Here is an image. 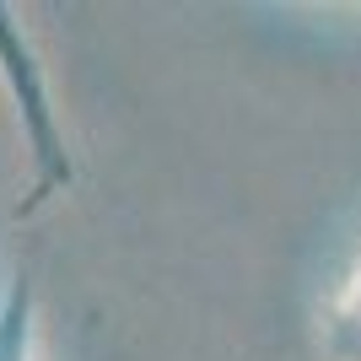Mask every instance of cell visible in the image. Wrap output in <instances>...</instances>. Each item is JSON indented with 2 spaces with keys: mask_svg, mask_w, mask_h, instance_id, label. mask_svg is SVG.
<instances>
[{
  "mask_svg": "<svg viewBox=\"0 0 361 361\" xmlns=\"http://www.w3.org/2000/svg\"><path fill=\"white\" fill-rule=\"evenodd\" d=\"M0 361H38V291L27 270L0 297Z\"/></svg>",
  "mask_w": 361,
  "mask_h": 361,
  "instance_id": "cell-1",
  "label": "cell"
},
{
  "mask_svg": "<svg viewBox=\"0 0 361 361\" xmlns=\"http://www.w3.org/2000/svg\"><path fill=\"white\" fill-rule=\"evenodd\" d=\"M324 350L334 361H361V264L324 313Z\"/></svg>",
  "mask_w": 361,
  "mask_h": 361,
  "instance_id": "cell-2",
  "label": "cell"
}]
</instances>
